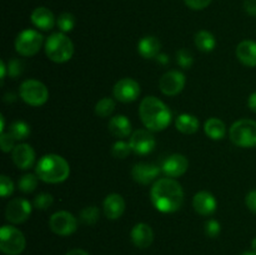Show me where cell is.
I'll return each mask as SVG.
<instances>
[{
    "instance_id": "obj_11",
    "label": "cell",
    "mask_w": 256,
    "mask_h": 255,
    "mask_svg": "<svg viewBox=\"0 0 256 255\" xmlns=\"http://www.w3.org/2000/svg\"><path fill=\"white\" fill-rule=\"evenodd\" d=\"M132 150L138 155H146L155 149L156 140L152 132L145 129H138L132 132L129 139Z\"/></svg>"
},
{
    "instance_id": "obj_1",
    "label": "cell",
    "mask_w": 256,
    "mask_h": 255,
    "mask_svg": "<svg viewBox=\"0 0 256 255\" xmlns=\"http://www.w3.org/2000/svg\"><path fill=\"white\" fill-rule=\"evenodd\" d=\"M150 200L158 212L162 214H172L182 206L184 190L172 178H162L152 184Z\"/></svg>"
},
{
    "instance_id": "obj_29",
    "label": "cell",
    "mask_w": 256,
    "mask_h": 255,
    "mask_svg": "<svg viewBox=\"0 0 256 255\" xmlns=\"http://www.w3.org/2000/svg\"><path fill=\"white\" fill-rule=\"evenodd\" d=\"M115 102L112 98H102L95 105V114L100 118H108L114 112Z\"/></svg>"
},
{
    "instance_id": "obj_27",
    "label": "cell",
    "mask_w": 256,
    "mask_h": 255,
    "mask_svg": "<svg viewBox=\"0 0 256 255\" xmlns=\"http://www.w3.org/2000/svg\"><path fill=\"white\" fill-rule=\"evenodd\" d=\"M9 132L15 140H25L29 138L30 135V126L22 120H16V122H12L9 128Z\"/></svg>"
},
{
    "instance_id": "obj_35",
    "label": "cell",
    "mask_w": 256,
    "mask_h": 255,
    "mask_svg": "<svg viewBox=\"0 0 256 255\" xmlns=\"http://www.w3.org/2000/svg\"><path fill=\"white\" fill-rule=\"evenodd\" d=\"M12 192H14V184L10 180V178H8L6 175H2L0 176V194H2V196H9L12 194Z\"/></svg>"
},
{
    "instance_id": "obj_20",
    "label": "cell",
    "mask_w": 256,
    "mask_h": 255,
    "mask_svg": "<svg viewBox=\"0 0 256 255\" xmlns=\"http://www.w3.org/2000/svg\"><path fill=\"white\" fill-rule=\"evenodd\" d=\"M30 20H32L34 26H36L40 30H44V32L52 30L54 25L56 24V20H55L52 12L45 6H39L32 10V15H30Z\"/></svg>"
},
{
    "instance_id": "obj_8",
    "label": "cell",
    "mask_w": 256,
    "mask_h": 255,
    "mask_svg": "<svg viewBox=\"0 0 256 255\" xmlns=\"http://www.w3.org/2000/svg\"><path fill=\"white\" fill-rule=\"evenodd\" d=\"M42 45V35L34 29H26L19 32L15 39V50L22 56H32Z\"/></svg>"
},
{
    "instance_id": "obj_18",
    "label": "cell",
    "mask_w": 256,
    "mask_h": 255,
    "mask_svg": "<svg viewBox=\"0 0 256 255\" xmlns=\"http://www.w3.org/2000/svg\"><path fill=\"white\" fill-rule=\"evenodd\" d=\"M130 238L135 246L139 249H146L154 242V232L150 225L145 224V222H139L132 229Z\"/></svg>"
},
{
    "instance_id": "obj_23",
    "label": "cell",
    "mask_w": 256,
    "mask_h": 255,
    "mask_svg": "<svg viewBox=\"0 0 256 255\" xmlns=\"http://www.w3.org/2000/svg\"><path fill=\"white\" fill-rule=\"evenodd\" d=\"M109 132L116 138H126L132 132V122L125 115L112 116L109 122Z\"/></svg>"
},
{
    "instance_id": "obj_41",
    "label": "cell",
    "mask_w": 256,
    "mask_h": 255,
    "mask_svg": "<svg viewBox=\"0 0 256 255\" xmlns=\"http://www.w3.org/2000/svg\"><path fill=\"white\" fill-rule=\"evenodd\" d=\"M22 72V64L18 60H12L9 64V74L12 76H18Z\"/></svg>"
},
{
    "instance_id": "obj_34",
    "label": "cell",
    "mask_w": 256,
    "mask_h": 255,
    "mask_svg": "<svg viewBox=\"0 0 256 255\" xmlns=\"http://www.w3.org/2000/svg\"><path fill=\"white\" fill-rule=\"evenodd\" d=\"M176 62L182 69H189L192 68V62H194V58H192V52L186 49H180L176 52Z\"/></svg>"
},
{
    "instance_id": "obj_7",
    "label": "cell",
    "mask_w": 256,
    "mask_h": 255,
    "mask_svg": "<svg viewBox=\"0 0 256 255\" xmlns=\"http://www.w3.org/2000/svg\"><path fill=\"white\" fill-rule=\"evenodd\" d=\"M25 236L19 229L4 225L0 229V250L6 255H19L25 249Z\"/></svg>"
},
{
    "instance_id": "obj_28",
    "label": "cell",
    "mask_w": 256,
    "mask_h": 255,
    "mask_svg": "<svg viewBox=\"0 0 256 255\" xmlns=\"http://www.w3.org/2000/svg\"><path fill=\"white\" fill-rule=\"evenodd\" d=\"M38 180L39 176L36 174H25L18 182V188H19L20 192H25V194H29L32 192L38 186Z\"/></svg>"
},
{
    "instance_id": "obj_3",
    "label": "cell",
    "mask_w": 256,
    "mask_h": 255,
    "mask_svg": "<svg viewBox=\"0 0 256 255\" xmlns=\"http://www.w3.org/2000/svg\"><path fill=\"white\" fill-rule=\"evenodd\" d=\"M35 174L42 182L59 184L69 178L70 166L66 160L60 155L46 154L38 162Z\"/></svg>"
},
{
    "instance_id": "obj_2",
    "label": "cell",
    "mask_w": 256,
    "mask_h": 255,
    "mask_svg": "<svg viewBox=\"0 0 256 255\" xmlns=\"http://www.w3.org/2000/svg\"><path fill=\"white\" fill-rule=\"evenodd\" d=\"M139 115L144 126L152 132H162L172 122V112L156 96H146L142 100Z\"/></svg>"
},
{
    "instance_id": "obj_40",
    "label": "cell",
    "mask_w": 256,
    "mask_h": 255,
    "mask_svg": "<svg viewBox=\"0 0 256 255\" xmlns=\"http://www.w3.org/2000/svg\"><path fill=\"white\" fill-rule=\"evenodd\" d=\"M244 10L252 16H256V0H245Z\"/></svg>"
},
{
    "instance_id": "obj_31",
    "label": "cell",
    "mask_w": 256,
    "mask_h": 255,
    "mask_svg": "<svg viewBox=\"0 0 256 255\" xmlns=\"http://www.w3.org/2000/svg\"><path fill=\"white\" fill-rule=\"evenodd\" d=\"M56 25L60 29V32H69L75 26V18L70 12H62L58 16Z\"/></svg>"
},
{
    "instance_id": "obj_25",
    "label": "cell",
    "mask_w": 256,
    "mask_h": 255,
    "mask_svg": "<svg viewBox=\"0 0 256 255\" xmlns=\"http://www.w3.org/2000/svg\"><path fill=\"white\" fill-rule=\"evenodd\" d=\"M199 125L200 124L198 118L192 114H186V112L179 115V116L176 118V122H175L176 129L185 135H190L196 132L198 130H199Z\"/></svg>"
},
{
    "instance_id": "obj_4",
    "label": "cell",
    "mask_w": 256,
    "mask_h": 255,
    "mask_svg": "<svg viewBox=\"0 0 256 255\" xmlns=\"http://www.w3.org/2000/svg\"><path fill=\"white\" fill-rule=\"evenodd\" d=\"M45 54L54 62H66L74 54V44L64 32H54L45 42Z\"/></svg>"
},
{
    "instance_id": "obj_15",
    "label": "cell",
    "mask_w": 256,
    "mask_h": 255,
    "mask_svg": "<svg viewBox=\"0 0 256 255\" xmlns=\"http://www.w3.org/2000/svg\"><path fill=\"white\" fill-rule=\"evenodd\" d=\"M189 168V162L182 154H172L164 160L162 165V172L168 178H179L186 172Z\"/></svg>"
},
{
    "instance_id": "obj_19",
    "label": "cell",
    "mask_w": 256,
    "mask_h": 255,
    "mask_svg": "<svg viewBox=\"0 0 256 255\" xmlns=\"http://www.w3.org/2000/svg\"><path fill=\"white\" fill-rule=\"evenodd\" d=\"M102 210H104L105 216L110 220H116L122 218L125 212V202L122 195L116 192L108 195L102 202Z\"/></svg>"
},
{
    "instance_id": "obj_13",
    "label": "cell",
    "mask_w": 256,
    "mask_h": 255,
    "mask_svg": "<svg viewBox=\"0 0 256 255\" xmlns=\"http://www.w3.org/2000/svg\"><path fill=\"white\" fill-rule=\"evenodd\" d=\"M140 85L136 80L132 78H124L116 82L112 89V94L116 100L122 102H132L139 98Z\"/></svg>"
},
{
    "instance_id": "obj_6",
    "label": "cell",
    "mask_w": 256,
    "mask_h": 255,
    "mask_svg": "<svg viewBox=\"0 0 256 255\" xmlns=\"http://www.w3.org/2000/svg\"><path fill=\"white\" fill-rule=\"evenodd\" d=\"M19 94L22 102L30 106H42L49 99V90L42 82L35 79H28L22 82Z\"/></svg>"
},
{
    "instance_id": "obj_12",
    "label": "cell",
    "mask_w": 256,
    "mask_h": 255,
    "mask_svg": "<svg viewBox=\"0 0 256 255\" xmlns=\"http://www.w3.org/2000/svg\"><path fill=\"white\" fill-rule=\"evenodd\" d=\"M185 75L179 70H170L165 72L159 80L160 92L168 96H174L182 92L185 86Z\"/></svg>"
},
{
    "instance_id": "obj_22",
    "label": "cell",
    "mask_w": 256,
    "mask_h": 255,
    "mask_svg": "<svg viewBox=\"0 0 256 255\" xmlns=\"http://www.w3.org/2000/svg\"><path fill=\"white\" fill-rule=\"evenodd\" d=\"M160 48H162V44L159 39L152 35H148L139 42L138 52L144 59H154L160 54Z\"/></svg>"
},
{
    "instance_id": "obj_36",
    "label": "cell",
    "mask_w": 256,
    "mask_h": 255,
    "mask_svg": "<svg viewBox=\"0 0 256 255\" xmlns=\"http://www.w3.org/2000/svg\"><path fill=\"white\" fill-rule=\"evenodd\" d=\"M15 142L16 140L9 134V132H2L0 135V145H2V150L4 152H12V149L15 148Z\"/></svg>"
},
{
    "instance_id": "obj_16",
    "label": "cell",
    "mask_w": 256,
    "mask_h": 255,
    "mask_svg": "<svg viewBox=\"0 0 256 255\" xmlns=\"http://www.w3.org/2000/svg\"><path fill=\"white\" fill-rule=\"evenodd\" d=\"M12 156L14 164L22 170L30 169L35 162L34 149L32 148V145L25 144V142L15 145L12 152Z\"/></svg>"
},
{
    "instance_id": "obj_47",
    "label": "cell",
    "mask_w": 256,
    "mask_h": 255,
    "mask_svg": "<svg viewBox=\"0 0 256 255\" xmlns=\"http://www.w3.org/2000/svg\"><path fill=\"white\" fill-rule=\"evenodd\" d=\"M242 255H256V252H252V250H249V252H244Z\"/></svg>"
},
{
    "instance_id": "obj_39",
    "label": "cell",
    "mask_w": 256,
    "mask_h": 255,
    "mask_svg": "<svg viewBox=\"0 0 256 255\" xmlns=\"http://www.w3.org/2000/svg\"><path fill=\"white\" fill-rule=\"evenodd\" d=\"M245 202H246V206L249 208L250 212H252L256 214V189L252 190L249 194L245 198Z\"/></svg>"
},
{
    "instance_id": "obj_26",
    "label": "cell",
    "mask_w": 256,
    "mask_h": 255,
    "mask_svg": "<svg viewBox=\"0 0 256 255\" xmlns=\"http://www.w3.org/2000/svg\"><path fill=\"white\" fill-rule=\"evenodd\" d=\"M195 45H196L200 52H210L216 46V39L208 30H200L195 35Z\"/></svg>"
},
{
    "instance_id": "obj_46",
    "label": "cell",
    "mask_w": 256,
    "mask_h": 255,
    "mask_svg": "<svg viewBox=\"0 0 256 255\" xmlns=\"http://www.w3.org/2000/svg\"><path fill=\"white\" fill-rule=\"evenodd\" d=\"M252 250L256 252V238L255 239H252Z\"/></svg>"
},
{
    "instance_id": "obj_30",
    "label": "cell",
    "mask_w": 256,
    "mask_h": 255,
    "mask_svg": "<svg viewBox=\"0 0 256 255\" xmlns=\"http://www.w3.org/2000/svg\"><path fill=\"white\" fill-rule=\"evenodd\" d=\"M80 222H84L86 225H94L99 219V209L95 205H90V206H85L84 209L80 212L79 214Z\"/></svg>"
},
{
    "instance_id": "obj_24",
    "label": "cell",
    "mask_w": 256,
    "mask_h": 255,
    "mask_svg": "<svg viewBox=\"0 0 256 255\" xmlns=\"http://www.w3.org/2000/svg\"><path fill=\"white\" fill-rule=\"evenodd\" d=\"M204 132L208 138L212 140H222L226 135V126L224 122L218 118H210L205 122Z\"/></svg>"
},
{
    "instance_id": "obj_42",
    "label": "cell",
    "mask_w": 256,
    "mask_h": 255,
    "mask_svg": "<svg viewBox=\"0 0 256 255\" xmlns=\"http://www.w3.org/2000/svg\"><path fill=\"white\" fill-rule=\"evenodd\" d=\"M248 106H249L252 112H256V92H252L249 96V99H248Z\"/></svg>"
},
{
    "instance_id": "obj_9",
    "label": "cell",
    "mask_w": 256,
    "mask_h": 255,
    "mask_svg": "<svg viewBox=\"0 0 256 255\" xmlns=\"http://www.w3.org/2000/svg\"><path fill=\"white\" fill-rule=\"evenodd\" d=\"M49 226L54 234L60 236H69L78 229V219L69 212H56L50 216Z\"/></svg>"
},
{
    "instance_id": "obj_33",
    "label": "cell",
    "mask_w": 256,
    "mask_h": 255,
    "mask_svg": "<svg viewBox=\"0 0 256 255\" xmlns=\"http://www.w3.org/2000/svg\"><path fill=\"white\" fill-rule=\"evenodd\" d=\"M54 202L52 194H48V192H40L35 196L34 199V206L39 210H48Z\"/></svg>"
},
{
    "instance_id": "obj_10",
    "label": "cell",
    "mask_w": 256,
    "mask_h": 255,
    "mask_svg": "<svg viewBox=\"0 0 256 255\" xmlns=\"http://www.w3.org/2000/svg\"><path fill=\"white\" fill-rule=\"evenodd\" d=\"M32 204L26 199L15 198L10 200L5 210V218L12 224H22L29 219L32 214Z\"/></svg>"
},
{
    "instance_id": "obj_43",
    "label": "cell",
    "mask_w": 256,
    "mask_h": 255,
    "mask_svg": "<svg viewBox=\"0 0 256 255\" xmlns=\"http://www.w3.org/2000/svg\"><path fill=\"white\" fill-rule=\"evenodd\" d=\"M65 255H89V254L82 249H72L70 250V252H68Z\"/></svg>"
},
{
    "instance_id": "obj_45",
    "label": "cell",
    "mask_w": 256,
    "mask_h": 255,
    "mask_svg": "<svg viewBox=\"0 0 256 255\" xmlns=\"http://www.w3.org/2000/svg\"><path fill=\"white\" fill-rule=\"evenodd\" d=\"M156 58L160 62H164V64H166L168 62V56L165 54H159Z\"/></svg>"
},
{
    "instance_id": "obj_37",
    "label": "cell",
    "mask_w": 256,
    "mask_h": 255,
    "mask_svg": "<svg viewBox=\"0 0 256 255\" xmlns=\"http://www.w3.org/2000/svg\"><path fill=\"white\" fill-rule=\"evenodd\" d=\"M222 232V226L218 220L210 219L205 222V234L209 238H216Z\"/></svg>"
},
{
    "instance_id": "obj_5",
    "label": "cell",
    "mask_w": 256,
    "mask_h": 255,
    "mask_svg": "<svg viewBox=\"0 0 256 255\" xmlns=\"http://www.w3.org/2000/svg\"><path fill=\"white\" fill-rule=\"evenodd\" d=\"M230 140L236 146L255 148L256 146V122L252 119H240L230 128Z\"/></svg>"
},
{
    "instance_id": "obj_38",
    "label": "cell",
    "mask_w": 256,
    "mask_h": 255,
    "mask_svg": "<svg viewBox=\"0 0 256 255\" xmlns=\"http://www.w3.org/2000/svg\"><path fill=\"white\" fill-rule=\"evenodd\" d=\"M188 8L192 10H202L208 8L212 2V0H184Z\"/></svg>"
},
{
    "instance_id": "obj_14",
    "label": "cell",
    "mask_w": 256,
    "mask_h": 255,
    "mask_svg": "<svg viewBox=\"0 0 256 255\" xmlns=\"http://www.w3.org/2000/svg\"><path fill=\"white\" fill-rule=\"evenodd\" d=\"M160 172L162 169L158 165L150 162H138L132 166V176L139 184L148 185L152 182H156Z\"/></svg>"
},
{
    "instance_id": "obj_21",
    "label": "cell",
    "mask_w": 256,
    "mask_h": 255,
    "mask_svg": "<svg viewBox=\"0 0 256 255\" xmlns=\"http://www.w3.org/2000/svg\"><path fill=\"white\" fill-rule=\"evenodd\" d=\"M236 58L245 66H256V42L242 40L236 46Z\"/></svg>"
},
{
    "instance_id": "obj_32",
    "label": "cell",
    "mask_w": 256,
    "mask_h": 255,
    "mask_svg": "<svg viewBox=\"0 0 256 255\" xmlns=\"http://www.w3.org/2000/svg\"><path fill=\"white\" fill-rule=\"evenodd\" d=\"M130 152H132L130 144L129 142H122V140H118L112 148V156L118 158V159H125L130 154Z\"/></svg>"
},
{
    "instance_id": "obj_44",
    "label": "cell",
    "mask_w": 256,
    "mask_h": 255,
    "mask_svg": "<svg viewBox=\"0 0 256 255\" xmlns=\"http://www.w3.org/2000/svg\"><path fill=\"white\" fill-rule=\"evenodd\" d=\"M0 72H2V80L5 79V72H6V66H5V62H2H2H0Z\"/></svg>"
},
{
    "instance_id": "obj_17",
    "label": "cell",
    "mask_w": 256,
    "mask_h": 255,
    "mask_svg": "<svg viewBox=\"0 0 256 255\" xmlns=\"http://www.w3.org/2000/svg\"><path fill=\"white\" fill-rule=\"evenodd\" d=\"M192 206L198 214L202 216H210L215 212L218 208V202L214 195L209 192H199L194 195Z\"/></svg>"
}]
</instances>
